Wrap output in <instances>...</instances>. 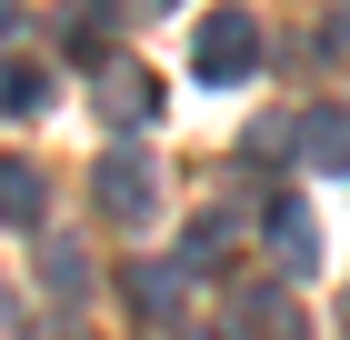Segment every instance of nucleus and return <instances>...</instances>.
<instances>
[{"label":"nucleus","instance_id":"f257e3e1","mask_svg":"<svg viewBox=\"0 0 350 340\" xmlns=\"http://www.w3.org/2000/svg\"><path fill=\"white\" fill-rule=\"evenodd\" d=\"M190 70L211 80V90H230V80H250V70H260V21L220 0L211 21H200V40H190Z\"/></svg>","mask_w":350,"mask_h":340},{"label":"nucleus","instance_id":"f03ea898","mask_svg":"<svg viewBox=\"0 0 350 340\" xmlns=\"http://www.w3.org/2000/svg\"><path fill=\"white\" fill-rule=\"evenodd\" d=\"M90 190H100L110 220H150V210H161V170H150V151H140V140H110L100 170H90Z\"/></svg>","mask_w":350,"mask_h":340},{"label":"nucleus","instance_id":"7ed1b4c3","mask_svg":"<svg viewBox=\"0 0 350 340\" xmlns=\"http://www.w3.org/2000/svg\"><path fill=\"white\" fill-rule=\"evenodd\" d=\"M220 340H310V320H300L291 290H241L220 311Z\"/></svg>","mask_w":350,"mask_h":340},{"label":"nucleus","instance_id":"20e7f679","mask_svg":"<svg viewBox=\"0 0 350 340\" xmlns=\"http://www.w3.org/2000/svg\"><path fill=\"white\" fill-rule=\"evenodd\" d=\"M291 151L321 170V181H350V110L340 101H321V110H300L291 120Z\"/></svg>","mask_w":350,"mask_h":340},{"label":"nucleus","instance_id":"39448f33","mask_svg":"<svg viewBox=\"0 0 350 340\" xmlns=\"http://www.w3.org/2000/svg\"><path fill=\"white\" fill-rule=\"evenodd\" d=\"M0 231H40V170L0 160Z\"/></svg>","mask_w":350,"mask_h":340},{"label":"nucleus","instance_id":"423d86ee","mask_svg":"<svg viewBox=\"0 0 350 340\" xmlns=\"http://www.w3.org/2000/svg\"><path fill=\"white\" fill-rule=\"evenodd\" d=\"M170 290H180V270H170V261L131 270V311H140V330H161V320H170Z\"/></svg>","mask_w":350,"mask_h":340},{"label":"nucleus","instance_id":"0eeeda50","mask_svg":"<svg viewBox=\"0 0 350 340\" xmlns=\"http://www.w3.org/2000/svg\"><path fill=\"white\" fill-rule=\"evenodd\" d=\"M0 110H51V70L40 60H0Z\"/></svg>","mask_w":350,"mask_h":340},{"label":"nucleus","instance_id":"6e6552de","mask_svg":"<svg viewBox=\"0 0 350 340\" xmlns=\"http://www.w3.org/2000/svg\"><path fill=\"white\" fill-rule=\"evenodd\" d=\"M220 261H230V220H200V231L180 240V261H170V270L190 280V270H220Z\"/></svg>","mask_w":350,"mask_h":340},{"label":"nucleus","instance_id":"1a4fd4ad","mask_svg":"<svg viewBox=\"0 0 350 340\" xmlns=\"http://www.w3.org/2000/svg\"><path fill=\"white\" fill-rule=\"evenodd\" d=\"M270 240H280V261H310V210H300V200H270Z\"/></svg>","mask_w":350,"mask_h":340},{"label":"nucleus","instance_id":"9d476101","mask_svg":"<svg viewBox=\"0 0 350 340\" xmlns=\"http://www.w3.org/2000/svg\"><path fill=\"white\" fill-rule=\"evenodd\" d=\"M40 280H51L60 300H81V280H90V270H81V250H70V240H40Z\"/></svg>","mask_w":350,"mask_h":340},{"label":"nucleus","instance_id":"9b49d317","mask_svg":"<svg viewBox=\"0 0 350 340\" xmlns=\"http://www.w3.org/2000/svg\"><path fill=\"white\" fill-rule=\"evenodd\" d=\"M0 30H10V0H0Z\"/></svg>","mask_w":350,"mask_h":340}]
</instances>
